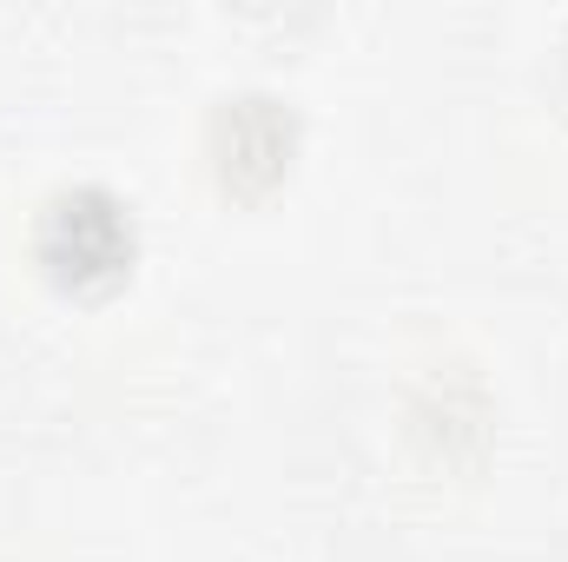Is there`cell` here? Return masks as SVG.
<instances>
[{
	"label": "cell",
	"instance_id": "cell-1",
	"mask_svg": "<svg viewBox=\"0 0 568 562\" xmlns=\"http://www.w3.org/2000/svg\"><path fill=\"white\" fill-rule=\"evenodd\" d=\"M40 259L60 284H113L133 265V225L120 219L113 199L100 192H73L47 212L40 232Z\"/></svg>",
	"mask_w": 568,
	"mask_h": 562
}]
</instances>
